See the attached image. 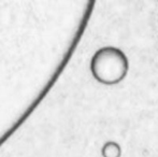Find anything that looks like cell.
<instances>
[{"mask_svg":"<svg viewBox=\"0 0 158 157\" xmlns=\"http://www.w3.org/2000/svg\"><path fill=\"white\" fill-rule=\"evenodd\" d=\"M101 154L103 157H121L122 147L114 141H109L102 147Z\"/></svg>","mask_w":158,"mask_h":157,"instance_id":"2","label":"cell"},{"mask_svg":"<svg viewBox=\"0 0 158 157\" xmlns=\"http://www.w3.org/2000/svg\"><path fill=\"white\" fill-rule=\"evenodd\" d=\"M129 60L126 54L115 46H103L95 52L90 60V71L99 83L115 85L126 78Z\"/></svg>","mask_w":158,"mask_h":157,"instance_id":"1","label":"cell"}]
</instances>
